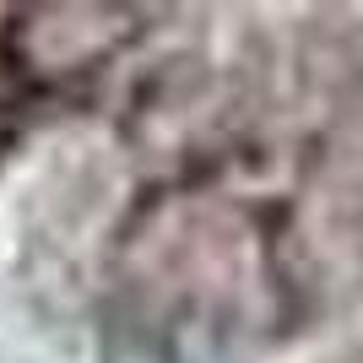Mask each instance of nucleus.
<instances>
[{"instance_id": "f257e3e1", "label": "nucleus", "mask_w": 363, "mask_h": 363, "mask_svg": "<svg viewBox=\"0 0 363 363\" xmlns=\"http://www.w3.org/2000/svg\"><path fill=\"white\" fill-rule=\"evenodd\" d=\"M141 28V11L130 6H22L6 28V60L11 71L33 76V82H60V76H82L92 65H104L108 55H120Z\"/></svg>"}]
</instances>
